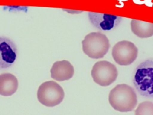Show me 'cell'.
<instances>
[{"label":"cell","mask_w":153,"mask_h":115,"mask_svg":"<svg viewBox=\"0 0 153 115\" xmlns=\"http://www.w3.org/2000/svg\"><path fill=\"white\" fill-rule=\"evenodd\" d=\"M138 49L131 41L123 40L117 43L112 50V56L115 62L120 65L131 64L137 58Z\"/></svg>","instance_id":"obj_6"},{"label":"cell","mask_w":153,"mask_h":115,"mask_svg":"<svg viewBox=\"0 0 153 115\" xmlns=\"http://www.w3.org/2000/svg\"><path fill=\"white\" fill-rule=\"evenodd\" d=\"M133 33L141 38L153 36V23L139 20L133 19L130 23Z\"/></svg>","instance_id":"obj_11"},{"label":"cell","mask_w":153,"mask_h":115,"mask_svg":"<svg viewBox=\"0 0 153 115\" xmlns=\"http://www.w3.org/2000/svg\"><path fill=\"white\" fill-rule=\"evenodd\" d=\"M65 96L63 88L56 82L48 81L42 83L37 91L39 102L46 107H54L60 104Z\"/></svg>","instance_id":"obj_4"},{"label":"cell","mask_w":153,"mask_h":115,"mask_svg":"<svg viewBox=\"0 0 153 115\" xmlns=\"http://www.w3.org/2000/svg\"><path fill=\"white\" fill-rule=\"evenodd\" d=\"M88 14L89 20L92 25L99 30L103 31L114 29L122 20L121 17L115 15L94 12H89Z\"/></svg>","instance_id":"obj_7"},{"label":"cell","mask_w":153,"mask_h":115,"mask_svg":"<svg viewBox=\"0 0 153 115\" xmlns=\"http://www.w3.org/2000/svg\"><path fill=\"white\" fill-rule=\"evenodd\" d=\"M51 77L55 80L62 81L71 78L74 74V68L66 60L56 61L50 69Z\"/></svg>","instance_id":"obj_9"},{"label":"cell","mask_w":153,"mask_h":115,"mask_svg":"<svg viewBox=\"0 0 153 115\" xmlns=\"http://www.w3.org/2000/svg\"><path fill=\"white\" fill-rule=\"evenodd\" d=\"M18 80L12 74H0V95L9 96L13 95L18 88Z\"/></svg>","instance_id":"obj_10"},{"label":"cell","mask_w":153,"mask_h":115,"mask_svg":"<svg viewBox=\"0 0 153 115\" xmlns=\"http://www.w3.org/2000/svg\"><path fill=\"white\" fill-rule=\"evenodd\" d=\"M110 43L107 37L100 32L87 34L82 41L83 52L91 59H100L108 53Z\"/></svg>","instance_id":"obj_3"},{"label":"cell","mask_w":153,"mask_h":115,"mask_svg":"<svg viewBox=\"0 0 153 115\" xmlns=\"http://www.w3.org/2000/svg\"><path fill=\"white\" fill-rule=\"evenodd\" d=\"M109 102L115 110L120 112L131 111L137 102L134 90L128 84H120L109 92Z\"/></svg>","instance_id":"obj_1"},{"label":"cell","mask_w":153,"mask_h":115,"mask_svg":"<svg viewBox=\"0 0 153 115\" xmlns=\"http://www.w3.org/2000/svg\"><path fill=\"white\" fill-rule=\"evenodd\" d=\"M134 113L136 115H153V102L144 101L140 103Z\"/></svg>","instance_id":"obj_12"},{"label":"cell","mask_w":153,"mask_h":115,"mask_svg":"<svg viewBox=\"0 0 153 115\" xmlns=\"http://www.w3.org/2000/svg\"><path fill=\"white\" fill-rule=\"evenodd\" d=\"M133 83L140 95L153 98V58L142 62L136 68Z\"/></svg>","instance_id":"obj_2"},{"label":"cell","mask_w":153,"mask_h":115,"mask_svg":"<svg viewBox=\"0 0 153 115\" xmlns=\"http://www.w3.org/2000/svg\"><path fill=\"white\" fill-rule=\"evenodd\" d=\"M17 55L16 45L11 40L0 37V69L12 65L16 60Z\"/></svg>","instance_id":"obj_8"},{"label":"cell","mask_w":153,"mask_h":115,"mask_svg":"<svg viewBox=\"0 0 153 115\" xmlns=\"http://www.w3.org/2000/svg\"><path fill=\"white\" fill-rule=\"evenodd\" d=\"M91 75L93 81L101 86H108L114 83L118 76L116 66L106 60L97 62L93 65Z\"/></svg>","instance_id":"obj_5"}]
</instances>
